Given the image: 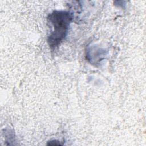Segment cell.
<instances>
[{
    "label": "cell",
    "instance_id": "cell-1",
    "mask_svg": "<svg viewBox=\"0 0 146 146\" xmlns=\"http://www.w3.org/2000/svg\"><path fill=\"white\" fill-rule=\"evenodd\" d=\"M72 19V14L67 11L55 10L48 15V21L51 23L54 29L47 39L51 48L58 47L66 38Z\"/></svg>",
    "mask_w": 146,
    "mask_h": 146
}]
</instances>
